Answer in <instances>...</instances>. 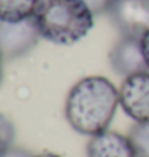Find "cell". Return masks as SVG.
Returning a JSON list of instances; mask_svg holds the SVG:
<instances>
[{
  "label": "cell",
  "instance_id": "obj_1",
  "mask_svg": "<svg viewBox=\"0 0 149 157\" xmlns=\"http://www.w3.org/2000/svg\"><path fill=\"white\" fill-rule=\"evenodd\" d=\"M120 104L119 90L109 78L90 75L79 80L66 98V119L69 125L87 136L108 130Z\"/></svg>",
  "mask_w": 149,
  "mask_h": 157
},
{
  "label": "cell",
  "instance_id": "obj_10",
  "mask_svg": "<svg viewBox=\"0 0 149 157\" xmlns=\"http://www.w3.org/2000/svg\"><path fill=\"white\" fill-rule=\"evenodd\" d=\"M15 135H16V130H15L13 122L5 114L0 112V154L13 146Z\"/></svg>",
  "mask_w": 149,
  "mask_h": 157
},
{
  "label": "cell",
  "instance_id": "obj_2",
  "mask_svg": "<svg viewBox=\"0 0 149 157\" xmlns=\"http://www.w3.org/2000/svg\"><path fill=\"white\" fill-rule=\"evenodd\" d=\"M93 16L82 0H39L32 19L45 40L56 45H74L91 31Z\"/></svg>",
  "mask_w": 149,
  "mask_h": 157
},
{
  "label": "cell",
  "instance_id": "obj_4",
  "mask_svg": "<svg viewBox=\"0 0 149 157\" xmlns=\"http://www.w3.org/2000/svg\"><path fill=\"white\" fill-rule=\"evenodd\" d=\"M108 13L122 35L141 39L149 31V0H114Z\"/></svg>",
  "mask_w": 149,
  "mask_h": 157
},
{
  "label": "cell",
  "instance_id": "obj_14",
  "mask_svg": "<svg viewBox=\"0 0 149 157\" xmlns=\"http://www.w3.org/2000/svg\"><path fill=\"white\" fill-rule=\"evenodd\" d=\"M3 59H2V56H0V85H2L3 82V77H5V71H3Z\"/></svg>",
  "mask_w": 149,
  "mask_h": 157
},
{
  "label": "cell",
  "instance_id": "obj_9",
  "mask_svg": "<svg viewBox=\"0 0 149 157\" xmlns=\"http://www.w3.org/2000/svg\"><path fill=\"white\" fill-rule=\"evenodd\" d=\"M128 136L136 149L138 157H149V122L135 124L130 128Z\"/></svg>",
  "mask_w": 149,
  "mask_h": 157
},
{
  "label": "cell",
  "instance_id": "obj_8",
  "mask_svg": "<svg viewBox=\"0 0 149 157\" xmlns=\"http://www.w3.org/2000/svg\"><path fill=\"white\" fill-rule=\"evenodd\" d=\"M39 0H0V19L6 23L32 18Z\"/></svg>",
  "mask_w": 149,
  "mask_h": 157
},
{
  "label": "cell",
  "instance_id": "obj_6",
  "mask_svg": "<svg viewBox=\"0 0 149 157\" xmlns=\"http://www.w3.org/2000/svg\"><path fill=\"white\" fill-rule=\"evenodd\" d=\"M109 61L112 69L124 77L149 71L143 55V48H141V39L138 37L122 35L120 40L112 47L109 53Z\"/></svg>",
  "mask_w": 149,
  "mask_h": 157
},
{
  "label": "cell",
  "instance_id": "obj_11",
  "mask_svg": "<svg viewBox=\"0 0 149 157\" xmlns=\"http://www.w3.org/2000/svg\"><path fill=\"white\" fill-rule=\"evenodd\" d=\"M82 2L87 3V6L93 11V15H98V13L108 11L114 0H82Z\"/></svg>",
  "mask_w": 149,
  "mask_h": 157
},
{
  "label": "cell",
  "instance_id": "obj_7",
  "mask_svg": "<svg viewBox=\"0 0 149 157\" xmlns=\"http://www.w3.org/2000/svg\"><path fill=\"white\" fill-rule=\"evenodd\" d=\"M88 157H138L130 136L106 130L91 136L87 144Z\"/></svg>",
  "mask_w": 149,
  "mask_h": 157
},
{
  "label": "cell",
  "instance_id": "obj_13",
  "mask_svg": "<svg viewBox=\"0 0 149 157\" xmlns=\"http://www.w3.org/2000/svg\"><path fill=\"white\" fill-rule=\"evenodd\" d=\"M141 48H143V55H144V59H146L147 69H149V31L141 37Z\"/></svg>",
  "mask_w": 149,
  "mask_h": 157
},
{
  "label": "cell",
  "instance_id": "obj_12",
  "mask_svg": "<svg viewBox=\"0 0 149 157\" xmlns=\"http://www.w3.org/2000/svg\"><path fill=\"white\" fill-rule=\"evenodd\" d=\"M0 157H34V155L23 147H13L11 146L10 149H6V151H3L0 154Z\"/></svg>",
  "mask_w": 149,
  "mask_h": 157
},
{
  "label": "cell",
  "instance_id": "obj_15",
  "mask_svg": "<svg viewBox=\"0 0 149 157\" xmlns=\"http://www.w3.org/2000/svg\"><path fill=\"white\" fill-rule=\"evenodd\" d=\"M34 157H61V155L53 154V152H44V154H39V155H34Z\"/></svg>",
  "mask_w": 149,
  "mask_h": 157
},
{
  "label": "cell",
  "instance_id": "obj_5",
  "mask_svg": "<svg viewBox=\"0 0 149 157\" xmlns=\"http://www.w3.org/2000/svg\"><path fill=\"white\" fill-rule=\"evenodd\" d=\"M120 108L135 124L149 122V71L125 77L119 90Z\"/></svg>",
  "mask_w": 149,
  "mask_h": 157
},
{
  "label": "cell",
  "instance_id": "obj_3",
  "mask_svg": "<svg viewBox=\"0 0 149 157\" xmlns=\"http://www.w3.org/2000/svg\"><path fill=\"white\" fill-rule=\"evenodd\" d=\"M39 39L40 34L32 18L19 23L0 19V56L3 61H11L29 53Z\"/></svg>",
  "mask_w": 149,
  "mask_h": 157
}]
</instances>
